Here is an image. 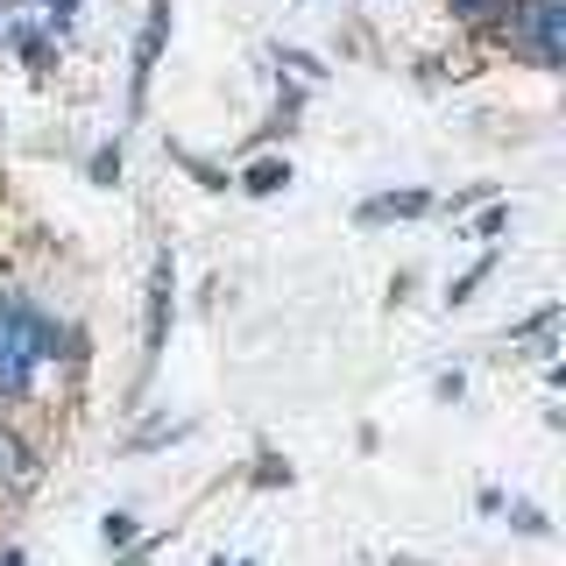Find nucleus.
<instances>
[{
	"mask_svg": "<svg viewBox=\"0 0 566 566\" xmlns=\"http://www.w3.org/2000/svg\"><path fill=\"white\" fill-rule=\"evenodd\" d=\"M43 354H57L50 318H35L14 291H0V397H22Z\"/></svg>",
	"mask_w": 566,
	"mask_h": 566,
	"instance_id": "f257e3e1",
	"label": "nucleus"
},
{
	"mask_svg": "<svg viewBox=\"0 0 566 566\" xmlns=\"http://www.w3.org/2000/svg\"><path fill=\"white\" fill-rule=\"evenodd\" d=\"M559 29H566V8L559 0H538L531 8V57L538 64H559Z\"/></svg>",
	"mask_w": 566,
	"mask_h": 566,
	"instance_id": "f03ea898",
	"label": "nucleus"
},
{
	"mask_svg": "<svg viewBox=\"0 0 566 566\" xmlns=\"http://www.w3.org/2000/svg\"><path fill=\"white\" fill-rule=\"evenodd\" d=\"M164 333H170V255L156 262V283H149V361L164 354Z\"/></svg>",
	"mask_w": 566,
	"mask_h": 566,
	"instance_id": "7ed1b4c3",
	"label": "nucleus"
},
{
	"mask_svg": "<svg viewBox=\"0 0 566 566\" xmlns=\"http://www.w3.org/2000/svg\"><path fill=\"white\" fill-rule=\"evenodd\" d=\"M164 22H170V8L156 0L149 29H142V50H135V99H142V85H149V71H156V50H164Z\"/></svg>",
	"mask_w": 566,
	"mask_h": 566,
	"instance_id": "20e7f679",
	"label": "nucleus"
},
{
	"mask_svg": "<svg viewBox=\"0 0 566 566\" xmlns=\"http://www.w3.org/2000/svg\"><path fill=\"white\" fill-rule=\"evenodd\" d=\"M248 191H255V199H270L276 185H291V164H283V156H255V164H248V177H241Z\"/></svg>",
	"mask_w": 566,
	"mask_h": 566,
	"instance_id": "39448f33",
	"label": "nucleus"
},
{
	"mask_svg": "<svg viewBox=\"0 0 566 566\" xmlns=\"http://www.w3.org/2000/svg\"><path fill=\"white\" fill-rule=\"evenodd\" d=\"M424 206H432L424 191H397V199H368L361 220H411V212H424Z\"/></svg>",
	"mask_w": 566,
	"mask_h": 566,
	"instance_id": "423d86ee",
	"label": "nucleus"
},
{
	"mask_svg": "<svg viewBox=\"0 0 566 566\" xmlns=\"http://www.w3.org/2000/svg\"><path fill=\"white\" fill-rule=\"evenodd\" d=\"M0 482H14V489L35 482V460H22V439H8V432H0Z\"/></svg>",
	"mask_w": 566,
	"mask_h": 566,
	"instance_id": "0eeeda50",
	"label": "nucleus"
},
{
	"mask_svg": "<svg viewBox=\"0 0 566 566\" xmlns=\"http://www.w3.org/2000/svg\"><path fill=\"white\" fill-rule=\"evenodd\" d=\"M453 14L474 22V29H489V22H503V14H517V0H453Z\"/></svg>",
	"mask_w": 566,
	"mask_h": 566,
	"instance_id": "6e6552de",
	"label": "nucleus"
},
{
	"mask_svg": "<svg viewBox=\"0 0 566 566\" xmlns=\"http://www.w3.org/2000/svg\"><path fill=\"white\" fill-rule=\"evenodd\" d=\"M503 227H510V212H503V206H489V212H482V220H474V227H468V234H482V241H495V234H503Z\"/></svg>",
	"mask_w": 566,
	"mask_h": 566,
	"instance_id": "1a4fd4ad",
	"label": "nucleus"
},
{
	"mask_svg": "<svg viewBox=\"0 0 566 566\" xmlns=\"http://www.w3.org/2000/svg\"><path fill=\"white\" fill-rule=\"evenodd\" d=\"M114 177H120V149H99L93 156V185H114Z\"/></svg>",
	"mask_w": 566,
	"mask_h": 566,
	"instance_id": "9d476101",
	"label": "nucleus"
},
{
	"mask_svg": "<svg viewBox=\"0 0 566 566\" xmlns=\"http://www.w3.org/2000/svg\"><path fill=\"white\" fill-rule=\"evenodd\" d=\"M99 538H106V545H128V538H135V517H106Z\"/></svg>",
	"mask_w": 566,
	"mask_h": 566,
	"instance_id": "9b49d317",
	"label": "nucleus"
},
{
	"mask_svg": "<svg viewBox=\"0 0 566 566\" xmlns=\"http://www.w3.org/2000/svg\"><path fill=\"white\" fill-rule=\"evenodd\" d=\"M50 14H57V22H71V14H78V0H43Z\"/></svg>",
	"mask_w": 566,
	"mask_h": 566,
	"instance_id": "f8f14e48",
	"label": "nucleus"
},
{
	"mask_svg": "<svg viewBox=\"0 0 566 566\" xmlns=\"http://www.w3.org/2000/svg\"><path fill=\"white\" fill-rule=\"evenodd\" d=\"M0 566H22V553H8V559H0Z\"/></svg>",
	"mask_w": 566,
	"mask_h": 566,
	"instance_id": "ddd939ff",
	"label": "nucleus"
},
{
	"mask_svg": "<svg viewBox=\"0 0 566 566\" xmlns=\"http://www.w3.org/2000/svg\"><path fill=\"white\" fill-rule=\"evenodd\" d=\"M220 566H241V559H220Z\"/></svg>",
	"mask_w": 566,
	"mask_h": 566,
	"instance_id": "4468645a",
	"label": "nucleus"
}]
</instances>
